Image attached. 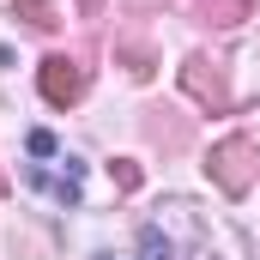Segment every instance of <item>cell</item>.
<instances>
[{"instance_id":"6da1fadb","label":"cell","mask_w":260,"mask_h":260,"mask_svg":"<svg viewBox=\"0 0 260 260\" xmlns=\"http://www.w3.org/2000/svg\"><path fill=\"white\" fill-rule=\"evenodd\" d=\"M30 157H43V164H30L24 176H30V188H43L49 200H61V206H79L85 194V164L73 157V151H55V139L49 133H30Z\"/></svg>"},{"instance_id":"7a4b0ae2","label":"cell","mask_w":260,"mask_h":260,"mask_svg":"<svg viewBox=\"0 0 260 260\" xmlns=\"http://www.w3.org/2000/svg\"><path fill=\"white\" fill-rule=\"evenodd\" d=\"M206 176H212L230 200H242L248 188H254V176H260L254 145H248V139H218V145H212V157H206Z\"/></svg>"},{"instance_id":"3957f363","label":"cell","mask_w":260,"mask_h":260,"mask_svg":"<svg viewBox=\"0 0 260 260\" xmlns=\"http://www.w3.org/2000/svg\"><path fill=\"white\" fill-rule=\"evenodd\" d=\"M182 91L194 97L200 109H212V115H218V109H230L224 67H218V61H206V55H188V61H182Z\"/></svg>"},{"instance_id":"277c9868","label":"cell","mask_w":260,"mask_h":260,"mask_svg":"<svg viewBox=\"0 0 260 260\" xmlns=\"http://www.w3.org/2000/svg\"><path fill=\"white\" fill-rule=\"evenodd\" d=\"M37 79H43V97H49L55 109H67V103H79V97H85V67L73 61V55H49Z\"/></svg>"},{"instance_id":"5b68a950","label":"cell","mask_w":260,"mask_h":260,"mask_svg":"<svg viewBox=\"0 0 260 260\" xmlns=\"http://www.w3.org/2000/svg\"><path fill=\"white\" fill-rule=\"evenodd\" d=\"M115 61L127 67L133 79H151V73H157V55H151L139 37H115Z\"/></svg>"},{"instance_id":"8992f818","label":"cell","mask_w":260,"mask_h":260,"mask_svg":"<svg viewBox=\"0 0 260 260\" xmlns=\"http://www.w3.org/2000/svg\"><path fill=\"white\" fill-rule=\"evenodd\" d=\"M200 24H242L248 18V0H188Z\"/></svg>"},{"instance_id":"52a82bcc","label":"cell","mask_w":260,"mask_h":260,"mask_svg":"<svg viewBox=\"0 0 260 260\" xmlns=\"http://www.w3.org/2000/svg\"><path fill=\"white\" fill-rule=\"evenodd\" d=\"M12 18H24L30 30H55V24H61V12H55L49 0H18V6H12Z\"/></svg>"},{"instance_id":"ba28073f","label":"cell","mask_w":260,"mask_h":260,"mask_svg":"<svg viewBox=\"0 0 260 260\" xmlns=\"http://www.w3.org/2000/svg\"><path fill=\"white\" fill-rule=\"evenodd\" d=\"M139 248H145V260H176V248H170V236H164L157 224H145V230H139Z\"/></svg>"},{"instance_id":"9c48e42d","label":"cell","mask_w":260,"mask_h":260,"mask_svg":"<svg viewBox=\"0 0 260 260\" xmlns=\"http://www.w3.org/2000/svg\"><path fill=\"white\" fill-rule=\"evenodd\" d=\"M109 176H115V188H121V194H139V164H133V157H115V164H109Z\"/></svg>"},{"instance_id":"30bf717a","label":"cell","mask_w":260,"mask_h":260,"mask_svg":"<svg viewBox=\"0 0 260 260\" xmlns=\"http://www.w3.org/2000/svg\"><path fill=\"white\" fill-rule=\"evenodd\" d=\"M79 12L85 18H103V0H79Z\"/></svg>"},{"instance_id":"8fae6325","label":"cell","mask_w":260,"mask_h":260,"mask_svg":"<svg viewBox=\"0 0 260 260\" xmlns=\"http://www.w3.org/2000/svg\"><path fill=\"white\" fill-rule=\"evenodd\" d=\"M145 6H170V0H127V12H133V18H139Z\"/></svg>"}]
</instances>
